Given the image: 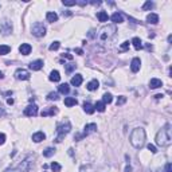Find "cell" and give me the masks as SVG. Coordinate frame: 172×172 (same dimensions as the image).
Masks as SVG:
<instances>
[{"instance_id": "6da1fadb", "label": "cell", "mask_w": 172, "mask_h": 172, "mask_svg": "<svg viewBox=\"0 0 172 172\" xmlns=\"http://www.w3.org/2000/svg\"><path fill=\"white\" fill-rule=\"evenodd\" d=\"M156 144L159 146H169L172 144L171 125L169 124H167L161 131H159V133L156 135Z\"/></svg>"}, {"instance_id": "7a4b0ae2", "label": "cell", "mask_w": 172, "mask_h": 172, "mask_svg": "<svg viewBox=\"0 0 172 172\" xmlns=\"http://www.w3.org/2000/svg\"><path fill=\"white\" fill-rule=\"evenodd\" d=\"M131 144L137 149H141L145 144V131L143 128H136L131 135Z\"/></svg>"}, {"instance_id": "3957f363", "label": "cell", "mask_w": 172, "mask_h": 172, "mask_svg": "<svg viewBox=\"0 0 172 172\" xmlns=\"http://www.w3.org/2000/svg\"><path fill=\"white\" fill-rule=\"evenodd\" d=\"M70 129H71V124H70L69 120H63L62 122H59L57 125V132H58V137L55 139L57 143H61L63 139V136L66 135V133L70 132Z\"/></svg>"}, {"instance_id": "277c9868", "label": "cell", "mask_w": 172, "mask_h": 172, "mask_svg": "<svg viewBox=\"0 0 172 172\" xmlns=\"http://www.w3.org/2000/svg\"><path fill=\"white\" fill-rule=\"evenodd\" d=\"M30 168H31V156L24 159L18 167H15V168H8L4 172H27Z\"/></svg>"}, {"instance_id": "5b68a950", "label": "cell", "mask_w": 172, "mask_h": 172, "mask_svg": "<svg viewBox=\"0 0 172 172\" xmlns=\"http://www.w3.org/2000/svg\"><path fill=\"white\" fill-rule=\"evenodd\" d=\"M114 34H116V28H114V26H108L105 27V28L101 30V32L98 34V38L102 42H106V40H110L112 38L114 37Z\"/></svg>"}, {"instance_id": "8992f818", "label": "cell", "mask_w": 172, "mask_h": 172, "mask_svg": "<svg viewBox=\"0 0 172 172\" xmlns=\"http://www.w3.org/2000/svg\"><path fill=\"white\" fill-rule=\"evenodd\" d=\"M31 32H32L34 37L40 38V37H43L44 34H46V27L43 26V23L37 22L35 24H32V27H31Z\"/></svg>"}, {"instance_id": "52a82bcc", "label": "cell", "mask_w": 172, "mask_h": 172, "mask_svg": "<svg viewBox=\"0 0 172 172\" xmlns=\"http://www.w3.org/2000/svg\"><path fill=\"white\" fill-rule=\"evenodd\" d=\"M15 78L20 81H27V79H30V73L24 69H18L15 71Z\"/></svg>"}, {"instance_id": "ba28073f", "label": "cell", "mask_w": 172, "mask_h": 172, "mask_svg": "<svg viewBox=\"0 0 172 172\" xmlns=\"http://www.w3.org/2000/svg\"><path fill=\"white\" fill-rule=\"evenodd\" d=\"M12 31V24L8 20H3L0 23V32L3 35H8V34Z\"/></svg>"}, {"instance_id": "9c48e42d", "label": "cell", "mask_w": 172, "mask_h": 172, "mask_svg": "<svg viewBox=\"0 0 172 172\" xmlns=\"http://www.w3.org/2000/svg\"><path fill=\"white\" fill-rule=\"evenodd\" d=\"M38 114V106L35 105V104H32V105H28L24 109V116H27V117H35Z\"/></svg>"}, {"instance_id": "30bf717a", "label": "cell", "mask_w": 172, "mask_h": 172, "mask_svg": "<svg viewBox=\"0 0 172 172\" xmlns=\"http://www.w3.org/2000/svg\"><path fill=\"white\" fill-rule=\"evenodd\" d=\"M31 50H32V47H31V44H28V43H23L19 46V52L23 55H28L30 52H31Z\"/></svg>"}, {"instance_id": "8fae6325", "label": "cell", "mask_w": 172, "mask_h": 172, "mask_svg": "<svg viewBox=\"0 0 172 172\" xmlns=\"http://www.w3.org/2000/svg\"><path fill=\"white\" fill-rule=\"evenodd\" d=\"M140 65H141L140 58H133L132 62H131V70H132L133 73H137V71L140 70Z\"/></svg>"}, {"instance_id": "7c38bea8", "label": "cell", "mask_w": 172, "mask_h": 172, "mask_svg": "<svg viewBox=\"0 0 172 172\" xmlns=\"http://www.w3.org/2000/svg\"><path fill=\"white\" fill-rule=\"evenodd\" d=\"M97 131V125L95 124H88L86 126H85V129H84V133H82V137L84 136H88V135H90V133H93V132H95Z\"/></svg>"}, {"instance_id": "4fadbf2b", "label": "cell", "mask_w": 172, "mask_h": 172, "mask_svg": "<svg viewBox=\"0 0 172 172\" xmlns=\"http://www.w3.org/2000/svg\"><path fill=\"white\" fill-rule=\"evenodd\" d=\"M42 67H43V62H42V61H39V59L30 63V69L34 70V71H38V70H40Z\"/></svg>"}, {"instance_id": "5bb4252c", "label": "cell", "mask_w": 172, "mask_h": 172, "mask_svg": "<svg viewBox=\"0 0 172 172\" xmlns=\"http://www.w3.org/2000/svg\"><path fill=\"white\" fill-rule=\"evenodd\" d=\"M57 112H58V109L57 108H47V109H44L43 112H42V117H47V116H54V114H57Z\"/></svg>"}, {"instance_id": "9a60e30c", "label": "cell", "mask_w": 172, "mask_h": 172, "mask_svg": "<svg viewBox=\"0 0 172 172\" xmlns=\"http://www.w3.org/2000/svg\"><path fill=\"white\" fill-rule=\"evenodd\" d=\"M46 139V135L43 132H37L32 135V141L34 143H40V141H43Z\"/></svg>"}, {"instance_id": "2e32d148", "label": "cell", "mask_w": 172, "mask_h": 172, "mask_svg": "<svg viewBox=\"0 0 172 172\" xmlns=\"http://www.w3.org/2000/svg\"><path fill=\"white\" fill-rule=\"evenodd\" d=\"M98 86H99V82L97 79H93V81H90L88 84V86H86V89H88L89 92H94V90H97L98 89Z\"/></svg>"}, {"instance_id": "e0dca14e", "label": "cell", "mask_w": 172, "mask_h": 172, "mask_svg": "<svg viewBox=\"0 0 172 172\" xmlns=\"http://www.w3.org/2000/svg\"><path fill=\"white\" fill-rule=\"evenodd\" d=\"M161 86H163V82H161L160 79H157V78H152V79L149 81L151 89H157V88H161Z\"/></svg>"}, {"instance_id": "ac0fdd59", "label": "cell", "mask_w": 172, "mask_h": 172, "mask_svg": "<svg viewBox=\"0 0 172 172\" xmlns=\"http://www.w3.org/2000/svg\"><path fill=\"white\" fill-rule=\"evenodd\" d=\"M112 22L113 23H122L124 22V18H122V15L120 14V12H114L113 15H112Z\"/></svg>"}, {"instance_id": "d6986e66", "label": "cell", "mask_w": 172, "mask_h": 172, "mask_svg": "<svg viewBox=\"0 0 172 172\" xmlns=\"http://www.w3.org/2000/svg\"><path fill=\"white\" fill-rule=\"evenodd\" d=\"M82 84V75L81 74H75L73 78H71V85L73 86H79Z\"/></svg>"}, {"instance_id": "ffe728a7", "label": "cell", "mask_w": 172, "mask_h": 172, "mask_svg": "<svg viewBox=\"0 0 172 172\" xmlns=\"http://www.w3.org/2000/svg\"><path fill=\"white\" fill-rule=\"evenodd\" d=\"M50 81H52V82H59V79H61V75H59V71L58 70H52L51 73H50Z\"/></svg>"}, {"instance_id": "44dd1931", "label": "cell", "mask_w": 172, "mask_h": 172, "mask_svg": "<svg viewBox=\"0 0 172 172\" xmlns=\"http://www.w3.org/2000/svg\"><path fill=\"white\" fill-rule=\"evenodd\" d=\"M146 22L151 23V24H156L159 22V16L156 14H149L146 16Z\"/></svg>"}, {"instance_id": "7402d4cb", "label": "cell", "mask_w": 172, "mask_h": 172, "mask_svg": "<svg viewBox=\"0 0 172 172\" xmlns=\"http://www.w3.org/2000/svg\"><path fill=\"white\" fill-rule=\"evenodd\" d=\"M97 18H98V20H99V22L105 23V22H108V19H109V16H108V12H105V11H99L98 14H97Z\"/></svg>"}, {"instance_id": "603a6c76", "label": "cell", "mask_w": 172, "mask_h": 172, "mask_svg": "<svg viewBox=\"0 0 172 172\" xmlns=\"http://www.w3.org/2000/svg\"><path fill=\"white\" fill-rule=\"evenodd\" d=\"M58 90H59L61 94H69L70 88H69V85L67 84H62V85H59L58 86Z\"/></svg>"}, {"instance_id": "cb8c5ba5", "label": "cell", "mask_w": 172, "mask_h": 172, "mask_svg": "<svg viewBox=\"0 0 172 172\" xmlns=\"http://www.w3.org/2000/svg\"><path fill=\"white\" fill-rule=\"evenodd\" d=\"M78 104V101L75 98H74V97H66V98H65V105L66 106H74V105H77Z\"/></svg>"}, {"instance_id": "d4e9b609", "label": "cell", "mask_w": 172, "mask_h": 172, "mask_svg": "<svg viewBox=\"0 0 172 172\" xmlns=\"http://www.w3.org/2000/svg\"><path fill=\"white\" fill-rule=\"evenodd\" d=\"M84 110H85V112H86V113H88V114H93V113H94V106H93L92 105V104H89V102H85L84 104Z\"/></svg>"}, {"instance_id": "484cf974", "label": "cell", "mask_w": 172, "mask_h": 172, "mask_svg": "<svg viewBox=\"0 0 172 172\" xmlns=\"http://www.w3.org/2000/svg\"><path fill=\"white\" fill-rule=\"evenodd\" d=\"M46 18H47V20L50 23H54V22H57V20H58V15L55 14V12H47Z\"/></svg>"}, {"instance_id": "4316f807", "label": "cell", "mask_w": 172, "mask_h": 172, "mask_svg": "<svg viewBox=\"0 0 172 172\" xmlns=\"http://www.w3.org/2000/svg\"><path fill=\"white\" fill-rule=\"evenodd\" d=\"M132 43L135 46L136 50H140V48H143V42L140 40V38H133L132 39Z\"/></svg>"}, {"instance_id": "83f0119b", "label": "cell", "mask_w": 172, "mask_h": 172, "mask_svg": "<svg viewBox=\"0 0 172 172\" xmlns=\"http://www.w3.org/2000/svg\"><path fill=\"white\" fill-rule=\"evenodd\" d=\"M54 153H55V149H54V148H47V149L43 151V156H44V157H51Z\"/></svg>"}, {"instance_id": "f1b7e54d", "label": "cell", "mask_w": 172, "mask_h": 172, "mask_svg": "<svg viewBox=\"0 0 172 172\" xmlns=\"http://www.w3.org/2000/svg\"><path fill=\"white\" fill-rule=\"evenodd\" d=\"M10 51H11V47H10V46H6V44L0 46V55H6Z\"/></svg>"}, {"instance_id": "f546056e", "label": "cell", "mask_w": 172, "mask_h": 172, "mask_svg": "<svg viewBox=\"0 0 172 172\" xmlns=\"http://www.w3.org/2000/svg\"><path fill=\"white\" fill-rule=\"evenodd\" d=\"M94 109H97L98 112H105V104H104L102 101H98V102L95 104Z\"/></svg>"}, {"instance_id": "4dcf8cb0", "label": "cell", "mask_w": 172, "mask_h": 172, "mask_svg": "<svg viewBox=\"0 0 172 172\" xmlns=\"http://www.w3.org/2000/svg\"><path fill=\"white\" fill-rule=\"evenodd\" d=\"M47 99H50V101H58V99H59V97H58V93H55V92L48 93V95H47Z\"/></svg>"}, {"instance_id": "1f68e13d", "label": "cell", "mask_w": 172, "mask_h": 172, "mask_svg": "<svg viewBox=\"0 0 172 172\" xmlns=\"http://www.w3.org/2000/svg\"><path fill=\"white\" fill-rule=\"evenodd\" d=\"M102 99H104V101H102L104 104H110L113 98H112V94H110V93H105V94H104V98H102Z\"/></svg>"}, {"instance_id": "d6a6232c", "label": "cell", "mask_w": 172, "mask_h": 172, "mask_svg": "<svg viewBox=\"0 0 172 172\" xmlns=\"http://www.w3.org/2000/svg\"><path fill=\"white\" fill-rule=\"evenodd\" d=\"M152 8H153V3H152V1H145V3H144V6H143L144 11H149Z\"/></svg>"}, {"instance_id": "836d02e7", "label": "cell", "mask_w": 172, "mask_h": 172, "mask_svg": "<svg viewBox=\"0 0 172 172\" xmlns=\"http://www.w3.org/2000/svg\"><path fill=\"white\" fill-rule=\"evenodd\" d=\"M51 169L52 172H61V165L57 161H54V163H51Z\"/></svg>"}, {"instance_id": "e575fe53", "label": "cell", "mask_w": 172, "mask_h": 172, "mask_svg": "<svg viewBox=\"0 0 172 172\" xmlns=\"http://www.w3.org/2000/svg\"><path fill=\"white\" fill-rule=\"evenodd\" d=\"M59 46H61V43H59V42H54V43H51L50 44V51H55V50H58L59 48Z\"/></svg>"}, {"instance_id": "d590c367", "label": "cell", "mask_w": 172, "mask_h": 172, "mask_svg": "<svg viewBox=\"0 0 172 172\" xmlns=\"http://www.w3.org/2000/svg\"><path fill=\"white\" fill-rule=\"evenodd\" d=\"M126 102V97H124V95H120L117 98V106L118 105H122V104Z\"/></svg>"}, {"instance_id": "8d00e7d4", "label": "cell", "mask_w": 172, "mask_h": 172, "mask_svg": "<svg viewBox=\"0 0 172 172\" xmlns=\"http://www.w3.org/2000/svg\"><path fill=\"white\" fill-rule=\"evenodd\" d=\"M74 69H75V65H74V63H70V65H66V73H67V74H70Z\"/></svg>"}, {"instance_id": "74e56055", "label": "cell", "mask_w": 172, "mask_h": 172, "mask_svg": "<svg viewBox=\"0 0 172 172\" xmlns=\"http://www.w3.org/2000/svg\"><path fill=\"white\" fill-rule=\"evenodd\" d=\"M148 151H151V153H156V152H157V151H156V146L152 145V144L148 145Z\"/></svg>"}, {"instance_id": "f35d334b", "label": "cell", "mask_w": 172, "mask_h": 172, "mask_svg": "<svg viewBox=\"0 0 172 172\" xmlns=\"http://www.w3.org/2000/svg\"><path fill=\"white\" fill-rule=\"evenodd\" d=\"M129 48V42H124L121 44V50H128Z\"/></svg>"}, {"instance_id": "ab89813d", "label": "cell", "mask_w": 172, "mask_h": 172, "mask_svg": "<svg viewBox=\"0 0 172 172\" xmlns=\"http://www.w3.org/2000/svg\"><path fill=\"white\" fill-rule=\"evenodd\" d=\"M63 4L67 6V7H71V6H75V1H66V0H63Z\"/></svg>"}, {"instance_id": "60d3db41", "label": "cell", "mask_w": 172, "mask_h": 172, "mask_svg": "<svg viewBox=\"0 0 172 172\" xmlns=\"http://www.w3.org/2000/svg\"><path fill=\"white\" fill-rule=\"evenodd\" d=\"M4 141H6V135L0 133V144H4Z\"/></svg>"}, {"instance_id": "b9f144b4", "label": "cell", "mask_w": 172, "mask_h": 172, "mask_svg": "<svg viewBox=\"0 0 172 172\" xmlns=\"http://www.w3.org/2000/svg\"><path fill=\"white\" fill-rule=\"evenodd\" d=\"M165 172H172V165H171V163H168V164L165 165Z\"/></svg>"}, {"instance_id": "7bdbcfd3", "label": "cell", "mask_w": 172, "mask_h": 172, "mask_svg": "<svg viewBox=\"0 0 172 172\" xmlns=\"http://www.w3.org/2000/svg\"><path fill=\"white\" fill-rule=\"evenodd\" d=\"M62 57L63 58H67V59H73V55H70V54H63Z\"/></svg>"}, {"instance_id": "ee69618b", "label": "cell", "mask_w": 172, "mask_h": 172, "mask_svg": "<svg viewBox=\"0 0 172 172\" xmlns=\"http://www.w3.org/2000/svg\"><path fill=\"white\" fill-rule=\"evenodd\" d=\"M7 102H8V105H12V104H14V99H12V98H8Z\"/></svg>"}, {"instance_id": "f6af8a7d", "label": "cell", "mask_w": 172, "mask_h": 172, "mask_svg": "<svg viewBox=\"0 0 172 172\" xmlns=\"http://www.w3.org/2000/svg\"><path fill=\"white\" fill-rule=\"evenodd\" d=\"M132 168H131V165H126V168H125V172H131Z\"/></svg>"}, {"instance_id": "bcb514c9", "label": "cell", "mask_w": 172, "mask_h": 172, "mask_svg": "<svg viewBox=\"0 0 172 172\" xmlns=\"http://www.w3.org/2000/svg\"><path fill=\"white\" fill-rule=\"evenodd\" d=\"M161 97H163V94H156V95H155V98H156V99H160Z\"/></svg>"}, {"instance_id": "7dc6e473", "label": "cell", "mask_w": 172, "mask_h": 172, "mask_svg": "<svg viewBox=\"0 0 172 172\" xmlns=\"http://www.w3.org/2000/svg\"><path fill=\"white\" fill-rule=\"evenodd\" d=\"M75 52H77V54H79V55H82V50H81V48H77V50H75Z\"/></svg>"}, {"instance_id": "c3c4849f", "label": "cell", "mask_w": 172, "mask_h": 172, "mask_svg": "<svg viewBox=\"0 0 172 172\" xmlns=\"http://www.w3.org/2000/svg\"><path fill=\"white\" fill-rule=\"evenodd\" d=\"M0 78H3V73L1 71H0Z\"/></svg>"}]
</instances>
